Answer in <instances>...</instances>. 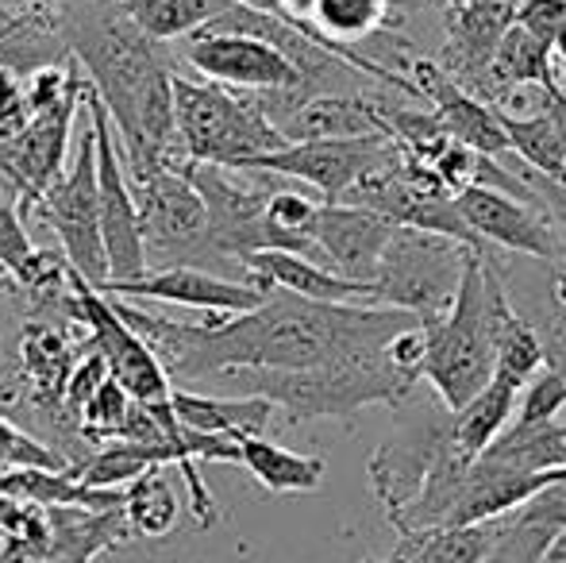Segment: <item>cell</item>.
Masks as SVG:
<instances>
[{
    "mask_svg": "<svg viewBox=\"0 0 566 563\" xmlns=\"http://www.w3.org/2000/svg\"><path fill=\"white\" fill-rule=\"evenodd\" d=\"M74 355L51 324H31L23 332V375L35 402H66V383L74 375Z\"/></svg>",
    "mask_w": 566,
    "mask_h": 563,
    "instance_id": "4316f807",
    "label": "cell"
},
{
    "mask_svg": "<svg viewBox=\"0 0 566 563\" xmlns=\"http://www.w3.org/2000/svg\"><path fill=\"white\" fill-rule=\"evenodd\" d=\"M43 225L59 236L62 259L82 274L85 282H108V256L105 236H101V174H97V132L90 116V93H85V121L77 132V147L70 158L66 174L54 181L35 205Z\"/></svg>",
    "mask_w": 566,
    "mask_h": 563,
    "instance_id": "52a82bcc",
    "label": "cell"
},
{
    "mask_svg": "<svg viewBox=\"0 0 566 563\" xmlns=\"http://www.w3.org/2000/svg\"><path fill=\"white\" fill-rule=\"evenodd\" d=\"M178 490H174L166 467H150L143 479L124 487V518L132 536H170L178 525Z\"/></svg>",
    "mask_w": 566,
    "mask_h": 563,
    "instance_id": "484cf974",
    "label": "cell"
},
{
    "mask_svg": "<svg viewBox=\"0 0 566 563\" xmlns=\"http://www.w3.org/2000/svg\"><path fill=\"white\" fill-rule=\"evenodd\" d=\"M443 4H448V8H454V0H443Z\"/></svg>",
    "mask_w": 566,
    "mask_h": 563,
    "instance_id": "74e56055",
    "label": "cell"
},
{
    "mask_svg": "<svg viewBox=\"0 0 566 563\" xmlns=\"http://www.w3.org/2000/svg\"><path fill=\"white\" fill-rule=\"evenodd\" d=\"M239 467H247L254 482L266 487L270 494H313L328 475V463L321 456H301L266 436L239 440Z\"/></svg>",
    "mask_w": 566,
    "mask_h": 563,
    "instance_id": "7402d4cb",
    "label": "cell"
},
{
    "mask_svg": "<svg viewBox=\"0 0 566 563\" xmlns=\"http://www.w3.org/2000/svg\"><path fill=\"white\" fill-rule=\"evenodd\" d=\"M501 124H505L509 147H513V155H521L524 170L539 174V178L555 181V186H566V147L547 116L501 113Z\"/></svg>",
    "mask_w": 566,
    "mask_h": 563,
    "instance_id": "83f0119b",
    "label": "cell"
},
{
    "mask_svg": "<svg viewBox=\"0 0 566 563\" xmlns=\"http://www.w3.org/2000/svg\"><path fill=\"white\" fill-rule=\"evenodd\" d=\"M113 378V371H108V359L97 352V347H90L85 352V359H77V367H74V375H70V383H66V402L62 406L70 409L74 417H82V409L93 402V394L101 390V386Z\"/></svg>",
    "mask_w": 566,
    "mask_h": 563,
    "instance_id": "1f68e13d",
    "label": "cell"
},
{
    "mask_svg": "<svg viewBox=\"0 0 566 563\" xmlns=\"http://www.w3.org/2000/svg\"><path fill=\"white\" fill-rule=\"evenodd\" d=\"M243 271L262 290H282L293 298L324 301V305H378L374 282L347 279L321 259L297 256V251H254L243 263Z\"/></svg>",
    "mask_w": 566,
    "mask_h": 563,
    "instance_id": "e0dca14e",
    "label": "cell"
},
{
    "mask_svg": "<svg viewBox=\"0 0 566 563\" xmlns=\"http://www.w3.org/2000/svg\"><path fill=\"white\" fill-rule=\"evenodd\" d=\"M454 205L485 248L516 251V256H532L559 267L563 236L539 201H524V197L493 186H467L454 197Z\"/></svg>",
    "mask_w": 566,
    "mask_h": 563,
    "instance_id": "5bb4252c",
    "label": "cell"
},
{
    "mask_svg": "<svg viewBox=\"0 0 566 563\" xmlns=\"http://www.w3.org/2000/svg\"><path fill=\"white\" fill-rule=\"evenodd\" d=\"M397 225L358 205H321L313 220V243L332 271L374 282Z\"/></svg>",
    "mask_w": 566,
    "mask_h": 563,
    "instance_id": "2e32d148",
    "label": "cell"
},
{
    "mask_svg": "<svg viewBox=\"0 0 566 563\" xmlns=\"http://www.w3.org/2000/svg\"><path fill=\"white\" fill-rule=\"evenodd\" d=\"M467 263L470 248L462 243L397 225L378 274H374V298L378 305L405 309L420 321H432V316L451 313Z\"/></svg>",
    "mask_w": 566,
    "mask_h": 563,
    "instance_id": "8992f818",
    "label": "cell"
},
{
    "mask_svg": "<svg viewBox=\"0 0 566 563\" xmlns=\"http://www.w3.org/2000/svg\"><path fill=\"white\" fill-rule=\"evenodd\" d=\"M516 406H521V390L505 378L493 375V383L470 402L467 409L451 414V428H454V444L459 451H467L470 459H478L516 417Z\"/></svg>",
    "mask_w": 566,
    "mask_h": 563,
    "instance_id": "d4e9b609",
    "label": "cell"
},
{
    "mask_svg": "<svg viewBox=\"0 0 566 563\" xmlns=\"http://www.w3.org/2000/svg\"><path fill=\"white\" fill-rule=\"evenodd\" d=\"M85 70L74 82V90L59 101V105L31 113V121L23 124V132L12 143H4L0 150V178L8 181L12 197L20 201V212H35V205L43 201V194L54 181L66 174V150L74 139V124L85 113Z\"/></svg>",
    "mask_w": 566,
    "mask_h": 563,
    "instance_id": "9c48e42d",
    "label": "cell"
},
{
    "mask_svg": "<svg viewBox=\"0 0 566 563\" xmlns=\"http://www.w3.org/2000/svg\"><path fill=\"white\" fill-rule=\"evenodd\" d=\"M174 409H178V421L193 432L224 436L235 444L251 440V436H266L277 414V406L266 398H217V394L197 390H174Z\"/></svg>",
    "mask_w": 566,
    "mask_h": 563,
    "instance_id": "d6986e66",
    "label": "cell"
},
{
    "mask_svg": "<svg viewBox=\"0 0 566 563\" xmlns=\"http://www.w3.org/2000/svg\"><path fill=\"white\" fill-rule=\"evenodd\" d=\"M394 0H316L313 23L332 43L347 46L386 28Z\"/></svg>",
    "mask_w": 566,
    "mask_h": 563,
    "instance_id": "f1b7e54d",
    "label": "cell"
},
{
    "mask_svg": "<svg viewBox=\"0 0 566 563\" xmlns=\"http://www.w3.org/2000/svg\"><path fill=\"white\" fill-rule=\"evenodd\" d=\"M524 510H528L532 518L547 521V525H552L555 533L563 536L559 549H555V556H552V563H559L566 556V490L559 487V482H555V487H547L539 498H532V502L524 505Z\"/></svg>",
    "mask_w": 566,
    "mask_h": 563,
    "instance_id": "d6a6232c",
    "label": "cell"
},
{
    "mask_svg": "<svg viewBox=\"0 0 566 563\" xmlns=\"http://www.w3.org/2000/svg\"><path fill=\"white\" fill-rule=\"evenodd\" d=\"M282 136L290 143H324V139H366L386 136V124L374 101L355 97V93H316L293 105L277 121Z\"/></svg>",
    "mask_w": 566,
    "mask_h": 563,
    "instance_id": "ac0fdd59",
    "label": "cell"
},
{
    "mask_svg": "<svg viewBox=\"0 0 566 563\" xmlns=\"http://www.w3.org/2000/svg\"><path fill=\"white\" fill-rule=\"evenodd\" d=\"M105 293L124 301H163V305L201 309L209 316H239L259 309L274 290H262L251 279H224V274H212L193 263H170L147 271L135 282L105 285Z\"/></svg>",
    "mask_w": 566,
    "mask_h": 563,
    "instance_id": "9a60e30c",
    "label": "cell"
},
{
    "mask_svg": "<svg viewBox=\"0 0 566 563\" xmlns=\"http://www.w3.org/2000/svg\"><path fill=\"white\" fill-rule=\"evenodd\" d=\"M0 471H70V463L54 448L0 417Z\"/></svg>",
    "mask_w": 566,
    "mask_h": 563,
    "instance_id": "f546056e",
    "label": "cell"
},
{
    "mask_svg": "<svg viewBox=\"0 0 566 563\" xmlns=\"http://www.w3.org/2000/svg\"><path fill=\"white\" fill-rule=\"evenodd\" d=\"M274 8L285 15V20H313L316 0H274Z\"/></svg>",
    "mask_w": 566,
    "mask_h": 563,
    "instance_id": "836d02e7",
    "label": "cell"
},
{
    "mask_svg": "<svg viewBox=\"0 0 566 563\" xmlns=\"http://www.w3.org/2000/svg\"><path fill=\"white\" fill-rule=\"evenodd\" d=\"M363 563H378V560H363Z\"/></svg>",
    "mask_w": 566,
    "mask_h": 563,
    "instance_id": "f35d334b",
    "label": "cell"
},
{
    "mask_svg": "<svg viewBox=\"0 0 566 563\" xmlns=\"http://www.w3.org/2000/svg\"><path fill=\"white\" fill-rule=\"evenodd\" d=\"M186 59L205 82L224 90L259 93V97H293L308 90L305 74L282 46L243 31H201L189 39Z\"/></svg>",
    "mask_w": 566,
    "mask_h": 563,
    "instance_id": "8fae6325",
    "label": "cell"
},
{
    "mask_svg": "<svg viewBox=\"0 0 566 563\" xmlns=\"http://www.w3.org/2000/svg\"><path fill=\"white\" fill-rule=\"evenodd\" d=\"M113 298V293H108ZM124 321L166 363L174 383H209L224 371H308L343 355L381 352L420 316L389 305H324L274 290L259 309L178 324L113 298Z\"/></svg>",
    "mask_w": 566,
    "mask_h": 563,
    "instance_id": "6da1fadb",
    "label": "cell"
},
{
    "mask_svg": "<svg viewBox=\"0 0 566 563\" xmlns=\"http://www.w3.org/2000/svg\"><path fill=\"white\" fill-rule=\"evenodd\" d=\"M412 406V398H409ZM454 428H451V414L440 417L436 406H412L409 421L397 428L386 444L370 456V487L374 498L386 510V521H394L412 498L424 490L428 475L443 463V456L454 451Z\"/></svg>",
    "mask_w": 566,
    "mask_h": 563,
    "instance_id": "30bf717a",
    "label": "cell"
},
{
    "mask_svg": "<svg viewBox=\"0 0 566 563\" xmlns=\"http://www.w3.org/2000/svg\"><path fill=\"white\" fill-rule=\"evenodd\" d=\"M490 251H470L467 274H462L459 298L451 313L424 321L428 332V359L424 383L436 398L459 414L467 409L497 375V344H493V316H490Z\"/></svg>",
    "mask_w": 566,
    "mask_h": 563,
    "instance_id": "277c9868",
    "label": "cell"
},
{
    "mask_svg": "<svg viewBox=\"0 0 566 563\" xmlns=\"http://www.w3.org/2000/svg\"><path fill=\"white\" fill-rule=\"evenodd\" d=\"M235 390V398H266L285 414V421H355L366 406L401 409L420 378L397 367L389 347L358 352L308 371H224L217 375Z\"/></svg>",
    "mask_w": 566,
    "mask_h": 563,
    "instance_id": "3957f363",
    "label": "cell"
},
{
    "mask_svg": "<svg viewBox=\"0 0 566 563\" xmlns=\"http://www.w3.org/2000/svg\"><path fill=\"white\" fill-rule=\"evenodd\" d=\"M501 521L462 529H420V533H401L397 549L381 563H485L501 541Z\"/></svg>",
    "mask_w": 566,
    "mask_h": 563,
    "instance_id": "44dd1931",
    "label": "cell"
},
{
    "mask_svg": "<svg viewBox=\"0 0 566 563\" xmlns=\"http://www.w3.org/2000/svg\"><path fill=\"white\" fill-rule=\"evenodd\" d=\"M462 0H454V8H459ZM467 4H493V0H467ZM516 4H521V0H516Z\"/></svg>",
    "mask_w": 566,
    "mask_h": 563,
    "instance_id": "e575fe53",
    "label": "cell"
},
{
    "mask_svg": "<svg viewBox=\"0 0 566 563\" xmlns=\"http://www.w3.org/2000/svg\"><path fill=\"white\" fill-rule=\"evenodd\" d=\"M394 150L389 136L366 139H324V143H285L282 150H270L251 163H243V174H274V178L305 181L308 189L324 197V205H339L355 189L370 166Z\"/></svg>",
    "mask_w": 566,
    "mask_h": 563,
    "instance_id": "7c38bea8",
    "label": "cell"
},
{
    "mask_svg": "<svg viewBox=\"0 0 566 563\" xmlns=\"http://www.w3.org/2000/svg\"><path fill=\"white\" fill-rule=\"evenodd\" d=\"M8 181L0 178V271L12 274L15 282L31 285V290H59L70 285V263H59L51 251H39L31 243L28 228H23L20 201L8 197Z\"/></svg>",
    "mask_w": 566,
    "mask_h": 563,
    "instance_id": "ffe728a7",
    "label": "cell"
},
{
    "mask_svg": "<svg viewBox=\"0 0 566 563\" xmlns=\"http://www.w3.org/2000/svg\"><path fill=\"white\" fill-rule=\"evenodd\" d=\"M478 459L521 475H555L566 467V421L509 425Z\"/></svg>",
    "mask_w": 566,
    "mask_h": 563,
    "instance_id": "603a6c76",
    "label": "cell"
},
{
    "mask_svg": "<svg viewBox=\"0 0 566 563\" xmlns=\"http://www.w3.org/2000/svg\"><path fill=\"white\" fill-rule=\"evenodd\" d=\"M132 23L155 43H174V39H193L197 31L209 28L217 15H224L231 0H119Z\"/></svg>",
    "mask_w": 566,
    "mask_h": 563,
    "instance_id": "cb8c5ba5",
    "label": "cell"
},
{
    "mask_svg": "<svg viewBox=\"0 0 566 563\" xmlns=\"http://www.w3.org/2000/svg\"><path fill=\"white\" fill-rule=\"evenodd\" d=\"M70 54L85 70V82L108 108L124 150L127 174L189 170V155L174 116V74L147 39L119 8V0H82L59 20Z\"/></svg>",
    "mask_w": 566,
    "mask_h": 563,
    "instance_id": "7a4b0ae2",
    "label": "cell"
},
{
    "mask_svg": "<svg viewBox=\"0 0 566 563\" xmlns=\"http://www.w3.org/2000/svg\"><path fill=\"white\" fill-rule=\"evenodd\" d=\"M559 487L566 490V467H563V471H559Z\"/></svg>",
    "mask_w": 566,
    "mask_h": 563,
    "instance_id": "8d00e7d4",
    "label": "cell"
},
{
    "mask_svg": "<svg viewBox=\"0 0 566 563\" xmlns=\"http://www.w3.org/2000/svg\"><path fill=\"white\" fill-rule=\"evenodd\" d=\"M563 236V232H559ZM559 267H566V236H563V256H559Z\"/></svg>",
    "mask_w": 566,
    "mask_h": 563,
    "instance_id": "d590c367",
    "label": "cell"
},
{
    "mask_svg": "<svg viewBox=\"0 0 566 563\" xmlns=\"http://www.w3.org/2000/svg\"><path fill=\"white\" fill-rule=\"evenodd\" d=\"M566 409V378L559 371H539L521 394V406H516L513 425H547L559 421V414Z\"/></svg>",
    "mask_w": 566,
    "mask_h": 563,
    "instance_id": "4dcf8cb0",
    "label": "cell"
},
{
    "mask_svg": "<svg viewBox=\"0 0 566 563\" xmlns=\"http://www.w3.org/2000/svg\"><path fill=\"white\" fill-rule=\"evenodd\" d=\"M135 201L143 212V236H147V256H193L209 248V205L197 189L189 170H147L132 174Z\"/></svg>",
    "mask_w": 566,
    "mask_h": 563,
    "instance_id": "4fadbf2b",
    "label": "cell"
},
{
    "mask_svg": "<svg viewBox=\"0 0 566 563\" xmlns=\"http://www.w3.org/2000/svg\"><path fill=\"white\" fill-rule=\"evenodd\" d=\"M90 116L93 132H97V174H101V236H105V256H108V282H135L150 271L147 256V236H143V212L135 201L132 174H127L124 150H119L116 128L108 121V108L90 90ZM101 285V290H105Z\"/></svg>",
    "mask_w": 566,
    "mask_h": 563,
    "instance_id": "ba28073f",
    "label": "cell"
},
{
    "mask_svg": "<svg viewBox=\"0 0 566 563\" xmlns=\"http://www.w3.org/2000/svg\"><path fill=\"white\" fill-rule=\"evenodd\" d=\"M174 116H178L181 147L197 166L239 170L251 158L282 150L290 143L262 105L239 97L224 85L178 74H174Z\"/></svg>",
    "mask_w": 566,
    "mask_h": 563,
    "instance_id": "5b68a950",
    "label": "cell"
}]
</instances>
